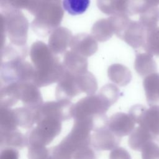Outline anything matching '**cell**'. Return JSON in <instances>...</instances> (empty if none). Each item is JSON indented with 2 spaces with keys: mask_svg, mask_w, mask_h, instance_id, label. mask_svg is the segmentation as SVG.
Masks as SVG:
<instances>
[{
  "mask_svg": "<svg viewBox=\"0 0 159 159\" xmlns=\"http://www.w3.org/2000/svg\"><path fill=\"white\" fill-rule=\"evenodd\" d=\"M30 56L35 68L32 83L39 88L58 82L65 72L58 57L42 41L31 45Z\"/></svg>",
  "mask_w": 159,
  "mask_h": 159,
  "instance_id": "6da1fadb",
  "label": "cell"
},
{
  "mask_svg": "<svg viewBox=\"0 0 159 159\" xmlns=\"http://www.w3.org/2000/svg\"><path fill=\"white\" fill-rule=\"evenodd\" d=\"M31 27L37 35L46 36L58 28L63 17L61 0H36L31 13Z\"/></svg>",
  "mask_w": 159,
  "mask_h": 159,
  "instance_id": "7a4b0ae2",
  "label": "cell"
},
{
  "mask_svg": "<svg viewBox=\"0 0 159 159\" xmlns=\"http://www.w3.org/2000/svg\"><path fill=\"white\" fill-rule=\"evenodd\" d=\"M1 33L8 37L11 43L26 45L29 27L28 20L19 9H3L1 13Z\"/></svg>",
  "mask_w": 159,
  "mask_h": 159,
  "instance_id": "3957f363",
  "label": "cell"
},
{
  "mask_svg": "<svg viewBox=\"0 0 159 159\" xmlns=\"http://www.w3.org/2000/svg\"><path fill=\"white\" fill-rule=\"evenodd\" d=\"M110 107L98 94L88 95L74 104L73 117L74 120H85L90 122L93 128L94 123L106 115Z\"/></svg>",
  "mask_w": 159,
  "mask_h": 159,
  "instance_id": "277c9868",
  "label": "cell"
},
{
  "mask_svg": "<svg viewBox=\"0 0 159 159\" xmlns=\"http://www.w3.org/2000/svg\"><path fill=\"white\" fill-rule=\"evenodd\" d=\"M60 120L45 117L36 123V126L25 134L27 147L46 146L60 134L61 131Z\"/></svg>",
  "mask_w": 159,
  "mask_h": 159,
  "instance_id": "5b68a950",
  "label": "cell"
},
{
  "mask_svg": "<svg viewBox=\"0 0 159 159\" xmlns=\"http://www.w3.org/2000/svg\"><path fill=\"white\" fill-rule=\"evenodd\" d=\"M34 75V65L24 60L1 61V84L32 82Z\"/></svg>",
  "mask_w": 159,
  "mask_h": 159,
  "instance_id": "8992f818",
  "label": "cell"
},
{
  "mask_svg": "<svg viewBox=\"0 0 159 159\" xmlns=\"http://www.w3.org/2000/svg\"><path fill=\"white\" fill-rule=\"evenodd\" d=\"M73 105L68 100L45 102L35 111L36 123L45 117L55 119L61 122L70 119L73 117Z\"/></svg>",
  "mask_w": 159,
  "mask_h": 159,
  "instance_id": "52a82bcc",
  "label": "cell"
},
{
  "mask_svg": "<svg viewBox=\"0 0 159 159\" xmlns=\"http://www.w3.org/2000/svg\"><path fill=\"white\" fill-rule=\"evenodd\" d=\"M147 29L140 21L132 20L130 19L116 34L134 49L143 47L145 43Z\"/></svg>",
  "mask_w": 159,
  "mask_h": 159,
  "instance_id": "ba28073f",
  "label": "cell"
},
{
  "mask_svg": "<svg viewBox=\"0 0 159 159\" xmlns=\"http://www.w3.org/2000/svg\"><path fill=\"white\" fill-rule=\"evenodd\" d=\"M82 93L78 76L65 71L58 82L55 89V96L57 100L70 101L73 98Z\"/></svg>",
  "mask_w": 159,
  "mask_h": 159,
  "instance_id": "9c48e42d",
  "label": "cell"
},
{
  "mask_svg": "<svg viewBox=\"0 0 159 159\" xmlns=\"http://www.w3.org/2000/svg\"><path fill=\"white\" fill-rule=\"evenodd\" d=\"M120 141L121 137L106 127L93 132L91 145L98 150H112L118 147Z\"/></svg>",
  "mask_w": 159,
  "mask_h": 159,
  "instance_id": "30bf717a",
  "label": "cell"
},
{
  "mask_svg": "<svg viewBox=\"0 0 159 159\" xmlns=\"http://www.w3.org/2000/svg\"><path fill=\"white\" fill-rule=\"evenodd\" d=\"M135 124V121L129 114L117 112L109 118L107 127L115 134L122 138L132 132Z\"/></svg>",
  "mask_w": 159,
  "mask_h": 159,
  "instance_id": "8fae6325",
  "label": "cell"
},
{
  "mask_svg": "<svg viewBox=\"0 0 159 159\" xmlns=\"http://www.w3.org/2000/svg\"><path fill=\"white\" fill-rule=\"evenodd\" d=\"M70 47L71 50L85 57H88L96 52L98 45L92 35L80 33L73 36Z\"/></svg>",
  "mask_w": 159,
  "mask_h": 159,
  "instance_id": "7c38bea8",
  "label": "cell"
},
{
  "mask_svg": "<svg viewBox=\"0 0 159 159\" xmlns=\"http://www.w3.org/2000/svg\"><path fill=\"white\" fill-rule=\"evenodd\" d=\"M20 101L24 107L36 111L43 103L40 91L32 82L19 83Z\"/></svg>",
  "mask_w": 159,
  "mask_h": 159,
  "instance_id": "4fadbf2b",
  "label": "cell"
},
{
  "mask_svg": "<svg viewBox=\"0 0 159 159\" xmlns=\"http://www.w3.org/2000/svg\"><path fill=\"white\" fill-rule=\"evenodd\" d=\"M73 35L66 27H58L52 32L48 39V47L55 55L62 53L70 47Z\"/></svg>",
  "mask_w": 159,
  "mask_h": 159,
  "instance_id": "5bb4252c",
  "label": "cell"
},
{
  "mask_svg": "<svg viewBox=\"0 0 159 159\" xmlns=\"http://www.w3.org/2000/svg\"><path fill=\"white\" fill-rule=\"evenodd\" d=\"M63 65L65 71L73 75H81L88 71V59L71 50L64 55Z\"/></svg>",
  "mask_w": 159,
  "mask_h": 159,
  "instance_id": "9a60e30c",
  "label": "cell"
},
{
  "mask_svg": "<svg viewBox=\"0 0 159 159\" xmlns=\"http://www.w3.org/2000/svg\"><path fill=\"white\" fill-rule=\"evenodd\" d=\"M153 135H159V106L154 105L145 109L136 122Z\"/></svg>",
  "mask_w": 159,
  "mask_h": 159,
  "instance_id": "2e32d148",
  "label": "cell"
},
{
  "mask_svg": "<svg viewBox=\"0 0 159 159\" xmlns=\"http://www.w3.org/2000/svg\"><path fill=\"white\" fill-rule=\"evenodd\" d=\"M20 100L19 83L1 84L0 107H11Z\"/></svg>",
  "mask_w": 159,
  "mask_h": 159,
  "instance_id": "e0dca14e",
  "label": "cell"
},
{
  "mask_svg": "<svg viewBox=\"0 0 159 159\" xmlns=\"http://www.w3.org/2000/svg\"><path fill=\"white\" fill-rule=\"evenodd\" d=\"M143 86L148 104L150 106L159 104V73L155 72L145 76Z\"/></svg>",
  "mask_w": 159,
  "mask_h": 159,
  "instance_id": "ac0fdd59",
  "label": "cell"
},
{
  "mask_svg": "<svg viewBox=\"0 0 159 159\" xmlns=\"http://www.w3.org/2000/svg\"><path fill=\"white\" fill-rule=\"evenodd\" d=\"M134 68L137 73L142 76H147L157 71V64L153 55L147 52L136 54Z\"/></svg>",
  "mask_w": 159,
  "mask_h": 159,
  "instance_id": "d6986e66",
  "label": "cell"
},
{
  "mask_svg": "<svg viewBox=\"0 0 159 159\" xmlns=\"http://www.w3.org/2000/svg\"><path fill=\"white\" fill-rule=\"evenodd\" d=\"M0 144L1 147L21 149L27 146L26 135L18 129L7 132H0Z\"/></svg>",
  "mask_w": 159,
  "mask_h": 159,
  "instance_id": "ffe728a7",
  "label": "cell"
},
{
  "mask_svg": "<svg viewBox=\"0 0 159 159\" xmlns=\"http://www.w3.org/2000/svg\"><path fill=\"white\" fill-rule=\"evenodd\" d=\"M156 137L141 126L136 127L130 134L128 139L129 146L134 150L141 151L143 146Z\"/></svg>",
  "mask_w": 159,
  "mask_h": 159,
  "instance_id": "44dd1931",
  "label": "cell"
},
{
  "mask_svg": "<svg viewBox=\"0 0 159 159\" xmlns=\"http://www.w3.org/2000/svg\"><path fill=\"white\" fill-rule=\"evenodd\" d=\"M107 75L111 81L120 86H126L132 79V74L129 68L119 63L111 65L108 68Z\"/></svg>",
  "mask_w": 159,
  "mask_h": 159,
  "instance_id": "7402d4cb",
  "label": "cell"
},
{
  "mask_svg": "<svg viewBox=\"0 0 159 159\" xmlns=\"http://www.w3.org/2000/svg\"><path fill=\"white\" fill-rule=\"evenodd\" d=\"M115 34L114 29L109 17L96 21L92 27L91 35L98 41L105 42Z\"/></svg>",
  "mask_w": 159,
  "mask_h": 159,
  "instance_id": "603a6c76",
  "label": "cell"
},
{
  "mask_svg": "<svg viewBox=\"0 0 159 159\" xmlns=\"http://www.w3.org/2000/svg\"><path fill=\"white\" fill-rule=\"evenodd\" d=\"M14 111L18 126L30 129L36 124L35 111L24 106L14 109Z\"/></svg>",
  "mask_w": 159,
  "mask_h": 159,
  "instance_id": "cb8c5ba5",
  "label": "cell"
},
{
  "mask_svg": "<svg viewBox=\"0 0 159 159\" xmlns=\"http://www.w3.org/2000/svg\"><path fill=\"white\" fill-rule=\"evenodd\" d=\"M17 126L14 109L0 107V132L17 130Z\"/></svg>",
  "mask_w": 159,
  "mask_h": 159,
  "instance_id": "d4e9b609",
  "label": "cell"
},
{
  "mask_svg": "<svg viewBox=\"0 0 159 159\" xmlns=\"http://www.w3.org/2000/svg\"><path fill=\"white\" fill-rule=\"evenodd\" d=\"M143 48L145 52L159 57V27L157 26L147 30Z\"/></svg>",
  "mask_w": 159,
  "mask_h": 159,
  "instance_id": "484cf974",
  "label": "cell"
},
{
  "mask_svg": "<svg viewBox=\"0 0 159 159\" xmlns=\"http://www.w3.org/2000/svg\"><path fill=\"white\" fill-rule=\"evenodd\" d=\"M28 54V47L27 45L17 46L10 43L2 48L1 59L13 60H24Z\"/></svg>",
  "mask_w": 159,
  "mask_h": 159,
  "instance_id": "4316f807",
  "label": "cell"
},
{
  "mask_svg": "<svg viewBox=\"0 0 159 159\" xmlns=\"http://www.w3.org/2000/svg\"><path fill=\"white\" fill-rule=\"evenodd\" d=\"M78 82L82 93L88 95H93L98 89V83L95 76L89 71L77 75Z\"/></svg>",
  "mask_w": 159,
  "mask_h": 159,
  "instance_id": "83f0119b",
  "label": "cell"
},
{
  "mask_svg": "<svg viewBox=\"0 0 159 159\" xmlns=\"http://www.w3.org/2000/svg\"><path fill=\"white\" fill-rule=\"evenodd\" d=\"M90 4V0H63L62 6L70 14L76 16L83 14Z\"/></svg>",
  "mask_w": 159,
  "mask_h": 159,
  "instance_id": "f1b7e54d",
  "label": "cell"
},
{
  "mask_svg": "<svg viewBox=\"0 0 159 159\" xmlns=\"http://www.w3.org/2000/svg\"><path fill=\"white\" fill-rule=\"evenodd\" d=\"M159 20V8L153 6L147 8L140 14V22L147 30L157 27Z\"/></svg>",
  "mask_w": 159,
  "mask_h": 159,
  "instance_id": "f546056e",
  "label": "cell"
},
{
  "mask_svg": "<svg viewBox=\"0 0 159 159\" xmlns=\"http://www.w3.org/2000/svg\"><path fill=\"white\" fill-rule=\"evenodd\" d=\"M98 94L111 106L118 100L120 91L115 84L110 83L102 86Z\"/></svg>",
  "mask_w": 159,
  "mask_h": 159,
  "instance_id": "4dcf8cb0",
  "label": "cell"
},
{
  "mask_svg": "<svg viewBox=\"0 0 159 159\" xmlns=\"http://www.w3.org/2000/svg\"><path fill=\"white\" fill-rule=\"evenodd\" d=\"M28 159H51L50 151L45 146L28 147Z\"/></svg>",
  "mask_w": 159,
  "mask_h": 159,
  "instance_id": "1f68e13d",
  "label": "cell"
},
{
  "mask_svg": "<svg viewBox=\"0 0 159 159\" xmlns=\"http://www.w3.org/2000/svg\"><path fill=\"white\" fill-rule=\"evenodd\" d=\"M141 153L142 159H159V146L150 141L143 146Z\"/></svg>",
  "mask_w": 159,
  "mask_h": 159,
  "instance_id": "d6a6232c",
  "label": "cell"
},
{
  "mask_svg": "<svg viewBox=\"0 0 159 159\" xmlns=\"http://www.w3.org/2000/svg\"><path fill=\"white\" fill-rule=\"evenodd\" d=\"M99 10L107 15H116L115 0H97Z\"/></svg>",
  "mask_w": 159,
  "mask_h": 159,
  "instance_id": "836d02e7",
  "label": "cell"
},
{
  "mask_svg": "<svg viewBox=\"0 0 159 159\" xmlns=\"http://www.w3.org/2000/svg\"><path fill=\"white\" fill-rule=\"evenodd\" d=\"M73 159H98L94 151L89 147L78 150L73 156Z\"/></svg>",
  "mask_w": 159,
  "mask_h": 159,
  "instance_id": "e575fe53",
  "label": "cell"
},
{
  "mask_svg": "<svg viewBox=\"0 0 159 159\" xmlns=\"http://www.w3.org/2000/svg\"><path fill=\"white\" fill-rule=\"evenodd\" d=\"M109 159H132L129 152L124 148L117 147L111 150Z\"/></svg>",
  "mask_w": 159,
  "mask_h": 159,
  "instance_id": "d590c367",
  "label": "cell"
},
{
  "mask_svg": "<svg viewBox=\"0 0 159 159\" xmlns=\"http://www.w3.org/2000/svg\"><path fill=\"white\" fill-rule=\"evenodd\" d=\"M19 152L14 148L5 147L0 153V159H19Z\"/></svg>",
  "mask_w": 159,
  "mask_h": 159,
  "instance_id": "8d00e7d4",
  "label": "cell"
},
{
  "mask_svg": "<svg viewBox=\"0 0 159 159\" xmlns=\"http://www.w3.org/2000/svg\"><path fill=\"white\" fill-rule=\"evenodd\" d=\"M143 1L148 7L158 6L159 5V0H143Z\"/></svg>",
  "mask_w": 159,
  "mask_h": 159,
  "instance_id": "74e56055",
  "label": "cell"
}]
</instances>
